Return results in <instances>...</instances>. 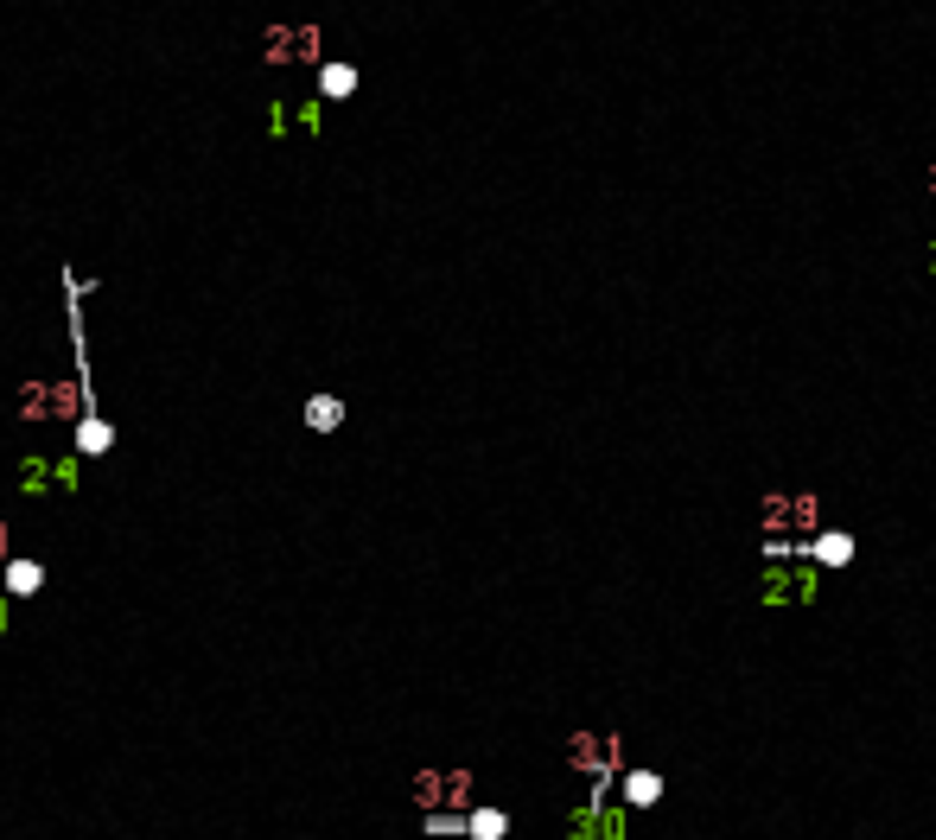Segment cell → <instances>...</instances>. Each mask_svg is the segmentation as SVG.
I'll use <instances>...</instances> for the list:
<instances>
[{"instance_id": "5bb4252c", "label": "cell", "mask_w": 936, "mask_h": 840, "mask_svg": "<svg viewBox=\"0 0 936 840\" xmlns=\"http://www.w3.org/2000/svg\"><path fill=\"white\" fill-rule=\"evenodd\" d=\"M924 185H930V198H936V160H930V172H924Z\"/></svg>"}, {"instance_id": "8992f818", "label": "cell", "mask_w": 936, "mask_h": 840, "mask_svg": "<svg viewBox=\"0 0 936 840\" xmlns=\"http://www.w3.org/2000/svg\"><path fill=\"white\" fill-rule=\"evenodd\" d=\"M758 529L765 535H790V490H765V503H758Z\"/></svg>"}, {"instance_id": "3957f363", "label": "cell", "mask_w": 936, "mask_h": 840, "mask_svg": "<svg viewBox=\"0 0 936 840\" xmlns=\"http://www.w3.org/2000/svg\"><path fill=\"white\" fill-rule=\"evenodd\" d=\"M567 764L580 777H612L618 770V732H574L567 739Z\"/></svg>"}, {"instance_id": "8fae6325", "label": "cell", "mask_w": 936, "mask_h": 840, "mask_svg": "<svg viewBox=\"0 0 936 840\" xmlns=\"http://www.w3.org/2000/svg\"><path fill=\"white\" fill-rule=\"evenodd\" d=\"M816 592H822V567L816 560H796V605H816Z\"/></svg>"}, {"instance_id": "ba28073f", "label": "cell", "mask_w": 936, "mask_h": 840, "mask_svg": "<svg viewBox=\"0 0 936 840\" xmlns=\"http://www.w3.org/2000/svg\"><path fill=\"white\" fill-rule=\"evenodd\" d=\"M816 529H822V497L796 490L790 497V535H816Z\"/></svg>"}, {"instance_id": "277c9868", "label": "cell", "mask_w": 936, "mask_h": 840, "mask_svg": "<svg viewBox=\"0 0 936 840\" xmlns=\"http://www.w3.org/2000/svg\"><path fill=\"white\" fill-rule=\"evenodd\" d=\"M758 605H796V567L771 560V567L758 573Z\"/></svg>"}, {"instance_id": "9a60e30c", "label": "cell", "mask_w": 936, "mask_h": 840, "mask_svg": "<svg viewBox=\"0 0 936 840\" xmlns=\"http://www.w3.org/2000/svg\"><path fill=\"white\" fill-rule=\"evenodd\" d=\"M930 274H936V236H930Z\"/></svg>"}, {"instance_id": "2e32d148", "label": "cell", "mask_w": 936, "mask_h": 840, "mask_svg": "<svg viewBox=\"0 0 936 840\" xmlns=\"http://www.w3.org/2000/svg\"><path fill=\"white\" fill-rule=\"evenodd\" d=\"M0 541H7V535H0ZM0 554H7V548H0Z\"/></svg>"}, {"instance_id": "4fadbf2b", "label": "cell", "mask_w": 936, "mask_h": 840, "mask_svg": "<svg viewBox=\"0 0 936 840\" xmlns=\"http://www.w3.org/2000/svg\"><path fill=\"white\" fill-rule=\"evenodd\" d=\"M102 446H109V427H96V420H90V427H83V452H102Z\"/></svg>"}, {"instance_id": "30bf717a", "label": "cell", "mask_w": 936, "mask_h": 840, "mask_svg": "<svg viewBox=\"0 0 936 840\" xmlns=\"http://www.w3.org/2000/svg\"><path fill=\"white\" fill-rule=\"evenodd\" d=\"M344 420V401H332V395H319V401H306V427H319V433H332Z\"/></svg>"}, {"instance_id": "9c48e42d", "label": "cell", "mask_w": 936, "mask_h": 840, "mask_svg": "<svg viewBox=\"0 0 936 840\" xmlns=\"http://www.w3.org/2000/svg\"><path fill=\"white\" fill-rule=\"evenodd\" d=\"M854 560V535H822L816 529V567H847Z\"/></svg>"}, {"instance_id": "7c38bea8", "label": "cell", "mask_w": 936, "mask_h": 840, "mask_svg": "<svg viewBox=\"0 0 936 840\" xmlns=\"http://www.w3.org/2000/svg\"><path fill=\"white\" fill-rule=\"evenodd\" d=\"M39 580H45V573L32 567V560H20V567L7 573V586H13V592H39Z\"/></svg>"}, {"instance_id": "5b68a950", "label": "cell", "mask_w": 936, "mask_h": 840, "mask_svg": "<svg viewBox=\"0 0 936 840\" xmlns=\"http://www.w3.org/2000/svg\"><path fill=\"white\" fill-rule=\"evenodd\" d=\"M624 809H656V802H663V777H656V770H624Z\"/></svg>"}, {"instance_id": "52a82bcc", "label": "cell", "mask_w": 936, "mask_h": 840, "mask_svg": "<svg viewBox=\"0 0 936 840\" xmlns=\"http://www.w3.org/2000/svg\"><path fill=\"white\" fill-rule=\"evenodd\" d=\"M510 834V815L504 809H472L465 815V840H504Z\"/></svg>"}, {"instance_id": "7a4b0ae2", "label": "cell", "mask_w": 936, "mask_h": 840, "mask_svg": "<svg viewBox=\"0 0 936 840\" xmlns=\"http://www.w3.org/2000/svg\"><path fill=\"white\" fill-rule=\"evenodd\" d=\"M414 802L421 809H472V770H421Z\"/></svg>"}, {"instance_id": "6da1fadb", "label": "cell", "mask_w": 936, "mask_h": 840, "mask_svg": "<svg viewBox=\"0 0 936 840\" xmlns=\"http://www.w3.org/2000/svg\"><path fill=\"white\" fill-rule=\"evenodd\" d=\"M567 840H631V809L624 802H574L567 809Z\"/></svg>"}]
</instances>
